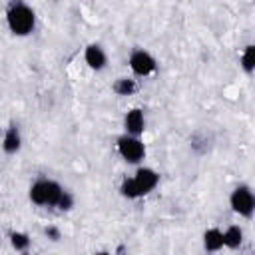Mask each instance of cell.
Listing matches in <instances>:
<instances>
[{
  "mask_svg": "<svg viewBox=\"0 0 255 255\" xmlns=\"http://www.w3.org/2000/svg\"><path fill=\"white\" fill-rule=\"evenodd\" d=\"M6 20H8V26L14 34L18 36H26L32 32L34 28V22H36V16H34V10L30 6H26L24 2H16L8 8V14H6Z\"/></svg>",
  "mask_w": 255,
  "mask_h": 255,
  "instance_id": "cell-1",
  "label": "cell"
},
{
  "mask_svg": "<svg viewBox=\"0 0 255 255\" xmlns=\"http://www.w3.org/2000/svg\"><path fill=\"white\" fill-rule=\"evenodd\" d=\"M62 187L56 181L50 179H40L30 187V199L36 205H56L60 195H62Z\"/></svg>",
  "mask_w": 255,
  "mask_h": 255,
  "instance_id": "cell-2",
  "label": "cell"
},
{
  "mask_svg": "<svg viewBox=\"0 0 255 255\" xmlns=\"http://www.w3.org/2000/svg\"><path fill=\"white\" fill-rule=\"evenodd\" d=\"M118 151H120V155H122L128 163H137L139 159H143V153H145L143 143H141L137 137H133V135H124V137H120V139H118Z\"/></svg>",
  "mask_w": 255,
  "mask_h": 255,
  "instance_id": "cell-3",
  "label": "cell"
},
{
  "mask_svg": "<svg viewBox=\"0 0 255 255\" xmlns=\"http://www.w3.org/2000/svg\"><path fill=\"white\" fill-rule=\"evenodd\" d=\"M231 207L235 213L243 215V217H251L253 213V207H255V199H253V193L249 187L241 185L237 187L233 193H231Z\"/></svg>",
  "mask_w": 255,
  "mask_h": 255,
  "instance_id": "cell-4",
  "label": "cell"
},
{
  "mask_svg": "<svg viewBox=\"0 0 255 255\" xmlns=\"http://www.w3.org/2000/svg\"><path fill=\"white\" fill-rule=\"evenodd\" d=\"M131 181H133V187H135L137 195H145L157 185L159 175L149 167H141V169H137V173H135V177Z\"/></svg>",
  "mask_w": 255,
  "mask_h": 255,
  "instance_id": "cell-5",
  "label": "cell"
},
{
  "mask_svg": "<svg viewBox=\"0 0 255 255\" xmlns=\"http://www.w3.org/2000/svg\"><path fill=\"white\" fill-rule=\"evenodd\" d=\"M129 66H131L133 74H137V76H147V74H151V72L155 70V60H153L147 52L135 50V52L131 54V58H129Z\"/></svg>",
  "mask_w": 255,
  "mask_h": 255,
  "instance_id": "cell-6",
  "label": "cell"
},
{
  "mask_svg": "<svg viewBox=\"0 0 255 255\" xmlns=\"http://www.w3.org/2000/svg\"><path fill=\"white\" fill-rule=\"evenodd\" d=\"M124 124H126L128 133L133 135V137H137V135L143 131V114H141V110H137V108L129 110V112L126 114Z\"/></svg>",
  "mask_w": 255,
  "mask_h": 255,
  "instance_id": "cell-7",
  "label": "cell"
},
{
  "mask_svg": "<svg viewBox=\"0 0 255 255\" xmlns=\"http://www.w3.org/2000/svg\"><path fill=\"white\" fill-rule=\"evenodd\" d=\"M84 58H86V64L90 68H94V70H102L106 66V54H104V50L98 44H90L86 48Z\"/></svg>",
  "mask_w": 255,
  "mask_h": 255,
  "instance_id": "cell-8",
  "label": "cell"
},
{
  "mask_svg": "<svg viewBox=\"0 0 255 255\" xmlns=\"http://www.w3.org/2000/svg\"><path fill=\"white\" fill-rule=\"evenodd\" d=\"M20 143H22V139H20L18 128H16V126H10V128L6 129V135H4V141H2L4 151H6V153H16V151L20 149Z\"/></svg>",
  "mask_w": 255,
  "mask_h": 255,
  "instance_id": "cell-9",
  "label": "cell"
},
{
  "mask_svg": "<svg viewBox=\"0 0 255 255\" xmlns=\"http://www.w3.org/2000/svg\"><path fill=\"white\" fill-rule=\"evenodd\" d=\"M203 245L207 251H219L223 247V233L219 229H207L203 235Z\"/></svg>",
  "mask_w": 255,
  "mask_h": 255,
  "instance_id": "cell-10",
  "label": "cell"
},
{
  "mask_svg": "<svg viewBox=\"0 0 255 255\" xmlns=\"http://www.w3.org/2000/svg\"><path fill=\"white\" fill-rule=\"evenodd\" d=\"M241 241H243V231H241V227H237V225L227 227V231L223 233V245L229 247V249H237V247L241 245Z\"/></svg>",
  "mask_w": 255,
  "mask_h": 255,
  "instance_id": "cell-11",
  "label": "cell"
},
{
  "mask_svg": "<svg viewBox=\"0 0 255 255\" xmlns=\"http://www.w3.org/2000/svg\"><path fill=\"white\" fill-rule=\"evenodd\" d=\"M114 90H116L120 96H129V94H133V92H135V82H133V80H129V78H120V80L116 82Z\"/></svg>",
  "mask_w": 255,
  "mask_h": 255,
  "instance_id": "cell-12",
  "label": "cell"
},
{
  "mask_svg": "<svg viewBox=\"0 0 255 255\" xmlns=\"http://www.w3.org/2000/svg\"><path fill=\"white\" fill-rule=\"evenodd\" d=\"M241 64H243V70L247 74L253 72V66H255V48L253 46H247L245 52H243V58H241Z\"/></svg>",
  "mask_w": 255,
  "mask_h": 255,
  "instance_id": "cell-13",
  "label": "cell"
},
{
  "mask_svg": "<svg viewBox=\"0 0 255 255\" xmlns=\"http://www.w3.org/2000/svg\"><path fill=\"white\" fill-rule=\"evenodd\" d=\"M10 241H12V247L18 249V251L28 249V245H30V237H28L26 233H20V231L12 233V235H10Z\"/></svg>",
  "mask_w": 255,
  "mask_h": 255,
  "instance_id": "cell-14",
  "label": "cell"
},
{
  "mask_svg": "<svg viewBox=\"0 0 255 255\" xmlns=\"http://www.w3.org/2000/svg\"><path fill=\"white\" fill-rule=\"evenodd\" d=\"M120 191H122V195L129 197V199H133V197H139V195H137V191H135V187H133V181H131V179H126V181L122 183Z\"/></svg>",
  "mask_w": 255,
  "mask_h": 255,
  "instance_id": "cell-15",
  "label": "cell"
},
{
  "mask_svg": "<svg viewBox=\"0 0 255 255\" xmlns=\"http://www.w3.org/2000/svg\"><path fill=\"white\" fill-rule=\"evenodd\" d=\"M72 205H74V197H72L68 191H62V195H60L56 207H60V209H70Z\"/></svg>",
  "mask_w": 255,
  "mask_h": 255,
  "instance_id": "cell-16",
  "label": "cell"
},
{
  "mask_svg": "<svg viewBox=\"0 0 255 255\" xmlns=\"http://www.w3.org/2000/svg\"><path fill=\"white\" fill-rule=\"evenodd\" d=\"M46 235L52 239V241H58L60 239V231L56 227H46Z\"/></svg>",
  "mask_w": 255,
  "mask_h": 255,
  "instance_id": "cell-17",
  "label": "cell"
},
{
  "mask_svg": "<svg viewBox=\"0 0 255 255\" xmlns=\"http://www.w3.org/2000/svg\"><path fill=\"white\" fill-rule=\"evenodd\" d=\"M96 255H110L108 251H100V253H96Z\"/></svg>",
  "mask_w": 255,
  "mask_h": 255,
  "instance_id": "cell-18",
  "label": "cell"
}]
</instances>
